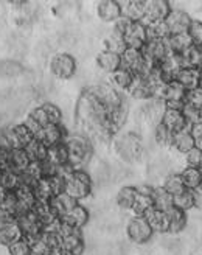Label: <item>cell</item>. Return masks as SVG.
Masks as SVG:
<instances>
[{"label": "cell", "mask_w": 202, "mask_h": 255, "mask_svg": "<svg viewBox=\"0 0 202 255\" xmlns=\"http://www.w3.org/2000/svg\"><path fill=\"white\" fill-rule=\"evenodd\" d=\"M0 148H5V149H11L9 142H8V137L5 131H0Z\"/></svg>", "instance_id": "cell-57"}, {"label": "cell", "mask_w": 202, "mask_h": 255, "mask_svg": "<svg viewBox=\"0 0 202 255\" xmlns=\"http://www.w3.org/2000/svg\"><path fill=\"white\" fill-rule=\"evenodd\" d=\"M171 3L168 0H145V17L143 23L165 22L171 12Z\"/></svg>", "instance_id": "cell-5"}, {"label": "cell", "mask_w": 202, "mask_h": 255, "mask_svg": "<svg viewBox=\"0 0 202 255\" xmlns=\"http://www.w3.org/2000/svg\"><path fill=\"white\" fill-rule=\"evenodd\" d=\"M153 202H154V209H159L162 212H168L170 209L174 207L173 195H170L163 187L153 188Z\"/></svg>", "instance_id": "cell-32"}, {"label": "cell", "mask_w": 202, "mask_h": 255, "mask_svg": "<svg viewBox=\"0 0 202 255\" xmlns=\"http://www.w3.org/2000/svg\"><path fill=\"white\" fill-rule=\"evenodd\" d=\"M50 255H67L64 251H61V249H58V251H53L52 254H50Z\"/></svg>", "instance_id": "cell-59"}, {"label": "cell", "mask_w": 202, "mask_h": 255, "mask_svg": "<svg viewBox=\"0 0 202 255\" xmlns=\"http://www.w3.org/2000/svg\"><path fill=\"white\" fill-rule=\"evenodd\" d=\"M31 255H34V254H31Z\"/></svg>", "instance_id": "cell-61"}, {"label": "cell", "mask_w": 202, "mask_h": 255, "mask_svg": "<svg viewBox=\"0 0 202 255\" xmlns=\"http://www.w3.org/2000/svg\"><path fill=\"white\" fill-rule=\"evenodd\" d=\"M39 138L47 146H53V145L64 142L66 131H64V128H62V125H47L45 128H42Z\"/></svg>", "instance_id": "cell-20"}, {"label": "cell", "mask_w": 202, "mask_h": 255, "mask_svg": "<svg viewBox=\"0 0 202 255\" xmlns=\"http://www.w3.org/2000/svg\"><path fill=\"white\" fill-rule=\"evenodd\" d=\"M192 20L193 19L190 17V14H188L187 11H184V9H171L168 17L165 19V23H167V27L170 30V36L187 33Z\"/></svg>", "instance_id": "cell-6"}, {"label": "cell", "mask_w": 202, "mask_h": 255, "mask_svg": "<svg viewBox=\"0 0 202 255\" xmlns=\"http://www.w3.org/2000/svg\"><path fill=\"white\" fill-rule=\"evenodd\" d=\"M48 181H50V187H52V191H53V196L66 193V182L67 181L64 179V177L53 174V176H48Z\"/></svg>", "instance_id": "cell-52"}, {"label": "cell", "mask_w": 202, "mask_h": 255, "mask_svg": "<svg viewBox=\"0 0 202 255\" xmlns=\"http://www.w3.org/2000/svg\"><path fill=\"white\" fill-rule=\"evenodd\" d=\"M97 64L101 70L110 75L121 67V59H120V55H115V53H110V52L103 50V52H100L97 56Z\"/></svg>", "instance_id": "cell-25"}, {"label": "cell", "mask_w": 202, "mask_h": 255, "mask_svg": "<svg viewBox=\"0 0 202 255\" xmlns=\"http://www.w3.org/2000/svg\"><path fill=\"white\" fill-rule=\"evenodd\" d=\"M126 234H128L129 240L137 245H145L153 237V229L149 227L146 220L143 216H134L129 220L128 226H126Z\"/></svg>", "instance_id": "cell-4"}, {"label": "cell", "mask_w": 202, "mask_h": 255, "mask_svg": "<svg viewBox=\"0 0 202 255\" xmlns=\"http://www.w3.org/2000/svg\"><path fill=\"white\" fill-rule=\"evenodd\" d=\"M66 145L69 151V163L73 168L81 170V167L89 162L92 156V145L87 140V137L78 134L66 137Z\"/></svg>", "instance_id": "cell-1"}, {"label": "cell", "mask_w": 202, "mask_h": 255, "mask_svg": "<svg viewBox=\"0 0 202 255\" xmlns=\"http://www.w3.org/2000/svg\"><path fill=\"white\" fill-rule=\"evenodd\" d=\"M142 53L151 62L159 64L162 59H165L170 55V48L167 41H148L142 48Z\"/></svg>", "instance_id": "cell-12"}, {"label": "cell", "mask_w": 202, "mask_h": 255, "mask_svg": "<svg viewBox=\"0 0 202 255\" xmlns=\"http://www.w3.org/2000/svg\"><path fill=\"white\" fill-rule=\"evenodd\" d=\"M124 42L128 48L142 50L146 41V28L143 22H132L124 33Z\"/></svg>", "instance_id": "cell-9"}, {"label": "cell", "mask_w": 202, "mask_h": 255, "mask_svg": "<svg viewBox=\"0 0 202 255\" xmlns=\"http://www.w3.org/2000/svg\"><path fill=\"white\" fill-rule=\"evenodd\" d=\"M167 216H168V234H181L182 231H185V227L188 224L187 212L173 207L167 212Z\"/></svg>", "instance_id": "cell-24"}, {"label": "cell", "mask_w": 202, "mask_h": 255, "mask_svg": "<svg viewBox=\"0 0 202 255\" xmlns=\"http://www.w3.org/2000/svg\"><path fill=\"white\" fill-rule=\"evenodd\" d=\"M33 191H34L36 201L50 202V199L53 198V191H52V187H50L48 177H42V179L37 181L36 185L33 187Z\"/></svg>", "instance_id": "cell-41"}, {"label": "cell", "mask_w": 202, "mask_h": 255, "mask_svg": "<svg viewBox=\"0 0 202 255\" xmlns=\"http://www.w3.org/2000/svg\"><path fill=\"white\" fill-rule=\"evenodd\" d=\"M6 195H8V191H6L2 185H0V202H2V201L6 198Z\"/></svg>", "instance_id": "cell-58"}, {"label": "cell", "mask_w": 202, "mask_h": 255, "mask_svg": "<svg viewBox=\"0 0 202 255\" xmlns=\"http://www.w3.org/2000/svg\"><path fill=\"white\" fill-rule=\"evenodd\" d=\"M201 112H202V109H198V108H193V106H190V105H185V103H184L182 114H184V117H185V120H187L188 126L199 123Z\"/></svg>", "instance_id": "cell-51"}, {"label": "cell", "mask_w": 202, "mask_h": 255, "mask_svg": "<svg viewBox=\"0 0 202 255\" xmlns=\"http://www.w3.org/2000/svg\"><path fill=\"white\" fill-rule=\"evenodd\" d=\"M128 94L135 100H153V86L143 76H134Z\"/></svg>", "instance_id": "cell-18"}, {"label": "cell", "mask_w": 202, "mask_h": 255, "mask_svg": "<svg viewBox=\"0 0 202 255\" xmlns=\"http://www.w3.org/2000/svg\"><path fill=\"white\" fill-rule=\"evenodd\" d=\"M121 16L131 22H143L145 17V0H126L120 2Z\"/></svg>", "instance_id": "cell-15"}, {"label": "cell", "mask_w": 202, "mask_h": 255, "mask_svg": "<svg viewBox=\"0 0 202 255\" xmlns=\"http://www.w3.org/2000/svg\"><path fill=\"white\" fill-rule=\"evenodd\" d=\"M45 114H47V119L50 125H62V112L61 109L53 105V103H44L42 105Z\"/></svg>", "instance_id": "cell-46"}, {"label": "cell", "mask_w": 202, "mask_h": 255, "mask_svg": "<svg viewBox=\"0 0 202 255\" xmlns=\"http://www.w3.org/2000/svg\"><path fill=\"white\" fill-rule=\"evenodd\" d=\"M176 83H179L185 91L201 87V70L193 67H182L174 78Z\"/></svg>", "instance_id": "cell-16"}, {"label": "cell", "mask_w": 202, "mask_h": 255, "mask_svg": "<svg viewBox=\"0 0 202 255\" xmlns=\"http://www.w3.org/2000/svg\"><path fill=\"white\" fill-rule=\"evenodd\" d=\"M19 176H20V184L28 185V187H34V185H36V182L44 177V173H42L41 163L31 162V163L28 165V168L25 170V171H22Z\"/></svg>", "instance_id": "cell-34"}, {"label": "cell", "mask_w": 202, "mask_h": 255, "mask_svg": "<svg viewBox=\"0 0 202 255\" xmlns=\"http://www.w3.org/2000/svg\"><path fill=\"white\" fill-rule=\"evenodd\" d=\"M33 213L37 216V220L41 221L44 229L48 227L50 224H53L59 218L58 213L53 210V207L50 206V202H42V201H36L33 207Z\"/></svg>", "instance_id": "cell-23"}, {"label": "cell", "mask_w": 202, "mask_h": 255, "mask_svg": "<svg viewBox=\"0 0 202 255\" xmlns=\"http://www.w3.org/2000/svg\"><path fill=\"white\" fill-rule=\"evenodd\" d=\"M185 188L188 190H193L196 187H199L202 184V170L201 168H192V167H187L182 173H179Z\"/></svg>", "instance_id": "cell-40"}, {"label": "cell", "mask_w": 202, "mask_h": 255, "mask_svg": "<svg viewBox=\"0 0 202 255\" xmlns=\"http://www.w3.org/2000/svg\"><path fill=\"white\" fill-rule=\"evenodd\" d=\"M187 34L190 36L193 45H202V22L192 20L190 27H188Z\"/></svg>", "instance_id": "cell-50"}, {"label": "cell", "mask_w": 202, "mask_h": 255, "mask_svg": "<svg viewBox=\"0 0 202 255\" xmlns=\"http://www.w3.org/2000/svg\"><path fill=\"white\" fill-rule=\"evenodd\" d=\"M160 123L165 125L168 129H171L173 132H179V131H184V129H188V128H190L187 123V120H185V117H184L182 111L170 109V108H167L165 112H163Z\"/></svg>", "instance_id": "cell-13"}, {"label": "cell", "mask_w": 202, "mask_h": 255, "mask_svg": "<svg viewBox=\"0 0 202 255\" xmlns=\"http://www.w3.org/2000/svg\"><path fill=\"white\" fill-rule=\"evenodd\" d=\"M167 44L170 48V53H173V55H184L187 50L193 45L190 36H188L187 33L170 36L167 39Z\"/></svg>", "instance_id": "cell-28"}, {"label": "cell", "mask_w": 202, "mask_h": 255, "mask_svg": "<svg viewBox=\"0 0 202 255\" xmlns=\"http://www.w3.org/2000/svg\"><path fill=\"white\" fill-rule=\"evenodd\" d=\"M25 151H27V154H28L31 162L41 163V162H44L47 159L48 146L42 142L41 138H33L31 142L27 146H25Z\"/></svg>", "instance_id": "cell-30"}, {"label": "cell", "mask_w": 202, "mask_h": 255, "mask_svg": "<svg viewBox=\"0 0 202 255\" xmlns=\"http://www.w3.org/2000/svg\"><path fill=\"white\" fill-rule=\"evenodd\" d=\"M97 14L103 22L113 23L118 17H121V6L117 0H103L97 6Z\"/></svg>", "instance_id": "cell-14"}, {"label": "cell", "mask_w": 202, "mask_h": 255, "mask_svg": "<svg viewBox=\"0 0 202 255\" xmlns=\"http://www.w3.org/2000/svg\"><path fill=\"white\" fill-rule=\"evenodd\" d=\"M199 123L202 125V112H201V119H199Z\"/></svg>", "instance_id": "cell-60"}, {"label": "cell", "mask_w": 202, "mask_h": 255, "mask_svg": "<svg viewBox=\"0 0 202 255\" xmlns=\"http://www.w3.org/2000/svg\"><path fill=\"white\" fill-rule=\"evenodd\" d=\"M132 80H134V75L120 67L118 70L109 75V86L113 89V91H117L118 94L128 92L129 86L132 84Z\"/></svg>", "instance_id": "cell-21"}, {"label": "cell", "mask_w": 202, "mask_h": 255, "mask_svg": "<svg viewBox=\"0 0 202 255\" xmlns=\"http://www.w3.org/2000/svg\"><path fill=\"white\" fill-rule=\"evenodd\" d=\"M8 254L9 255H31L30 243L25 238H22V240L16 241V243L8 246Z\"/></svg>", "instance_id": "cell-47"}, {"label": "cell", "mask_w": 202, "mask_h": 255, "mask_svg": "<svg viewBox=\"0 0 202 255\" xmlns=\"http://www.w3.org/2000/svg\"><path fill=\"white\" fill-rule=\"evenodd\" d=\"M185 105L202 109V87H196V89H192V91H187Z\"/></svg>", "instance_id": "cell-49"}, {"label": "cell", "mask_w": 202, "mask_h": 255, "mask_svg": "<svg viewBox=\"0 0 202 255\" xmlns=\"http://www.w3.org/2000/svg\"><path fill=\"white\" fill-rule=\"evenodd\" d=\"M128 48L124 42V36L115 31H110L106 39H104V50L110 53H115V55H121L124 50Z\"/></svg>", "instance_id": "cell-38"}, {"label": "cell", "mask_w": 202, "mask_h": 255, "mask_svg": "<svg viewBox=\"0 0 202 255\" xmlns=\"http://www.w3.org/2000/svg\"><path fill=\"white\" fill-rule=\"evenodd\" d=\"M66 193L77 199L78 202L86 199L92 193V181L91 176L84 170H75V173L69 177L66 182Z\"/></svg>", "instance_id": "cell-2"}, {"label": "cell", "mask_w": 202, "mask_h": 255, "mask_svg": "<svg viewBox=\"0 0 202 255\" xmlns=\"http://www.w3.org/2000/svg\"><path fill=\"white\" fill-rule=\"evenodd\" d=\"M193 193V202H195V209L202 210V184L196 188L192 190Z\"/></svg>", "instance_id": "cell-56"}, {"label": "cell", "mask_w": 202, "mask_h": 255, "mask_svg": "<svg viewBox=\"0 0 202 255\" xmlns=\"http://www.w3.org/2000/svg\"><path fill=\"white\" fill-rule=\"evenodd\" d=\"M185 160H187V167L202 168V149L195 146L185 154Z\"/></svg>", "instance_id": "cell-48"}, {"label": "cell", "mask_w": 202, "mask_h": 255, "mask_svg": "<svg viewBox=\"0 0 202 255\" xmlns=\"http://www.w3.org/2000/svg\"><path fill=\"white\" fill-rule=\"evenodd\" d=\"M9 157H11V149L0 148V170L9 168Z\"/></svg>", "instance_id": "cell-55"}, {"label": "cell", "mask_w": 202, "mask_h": 255, "mask_svg": "<svg viewBox=\"0 0 202 255\" xmlns=\"http://www.w3.org/2000/svg\"><path fill=\"white\" fill-rule=\"evenodd\" d=\"M143 218L149 224V227L153 229V232L159 234H168V216L167 212H162L159 209H151L145 213Z\"/></svg>", "instance_id": "cell-17"}, {"label": "cell", "mask_w": 202, "mask_h": 255, "mask_svg": "<svg viewBox=\"0 0 202 255\" xmlns=\"http://www.w3.org/2000/svg\"><path fill=\"white\" fill-rule=\"evenodd\" d=\"M181 58L184 67H193L202 72V45H192Z\"/></svg>", "instance_id": "cell-35"}, {"label": "cell", "mask_w": 202, "mask_h": 255, "mask_svg": "<svg viewBox=\"0 0 202 255\" xmlns=\"http://www.w3.org/2000/svg\"><path fill=\"white\" fill-rule=\"evenodd\" d=\"M17 224H19L20 231L23 234V238H27V240H31L37 235H41L44 231L41 221L37 220V216L33 213V210L20 215L17 218Z\"/></svg>", "instance_id": "cell-10"}, {"label": "cell", "mask_w": 202, "mask_h": 255, "mask_svg": "<svg viewBox=\"0 0 202 255\" xmlns=\"http://www.w3.org/2000/svg\"><path fill=\"white\" fill-rule=\"evenodd\" d=\"M201 170H202V168H201Z\"/></svg>", "instance_id": "cell-62"}, {"label": "cell", "mask_w": 202, "mask_h": 255, "mask_svg": "<svg viewBox=\"0 0 202 255\" xmlns=\"http://www.w3.org/2000/svg\"><path fill=\"white\" fill-rule=\"evenodd\" d=\"M50 70L58 80H70L77 72V59L70 53H58L50 61Z\"/></svg>", "instance_id": "cell-3"}, {"label": "cell", "mask_w": 202, "mask_h": 255, "mask_svg": "<svg viewBox=\"0 0 202 255\" xmlns=\"http://www.w3.org/2000/svg\"><path fill=\"white\" fill-rule=\"evenodd\" d=\"M135 196H137V187L134 185L121 187L117 193V206L123 210H131Z\"/></svg>", "instance_id": "cell-37"}, {"label": "cell", "mask_w": 202, "mask_h": 255, "mask_svg": "<svg viewBox=\"0 0 202 255\" xmlns=\"http://www.w3.org/2000/svg\"><path fill=\"white\" fill-rule=\"evenodd\" d=\"M25 240H27V238H25ZM27 241L30 243L31 254H34V255H50V254H52V249H50V246L47 245V241L44 240L42 234L31 238V240H27Z\"/></svg>", "instance_id": "cell-45"}, {"label": "cell", "mask_w": 202, "mask_h": 255, "mask_svg": "<svg viewBox=\"0 0 202 255\" xmlns=\"http://www.w3.org/2000/svg\"><path fill=\"white\" fill-rule=\"evenodd\" d=\"M0 185H2L8 193H12L20 185V176L11 168L0 170Z\"/></svg>", "instance_id": "cell-39"}, {"label": "cell", "mask_w": 202, "mask_h": 255, "mask_svg": "<svg viewBox=\"0 0 202 255\" xmlns=\"http://www.w3.org/2000/svg\"><path fill=\"white\" fill-rule=\"evenodd\" d=\"M145 28H146V41H167L170 37V30L165 22L145 23Z\"/></svg>", "instance_id": "cell-31"}, {"label": "cell", "mask_w": 202, "mask_h": 255, "mask_svg": "<svg viewBox=\"0 0 202 255\" xmlns=\"http://www.w3.org/2000/svg\"><path fill=\"white\" fill-rule=\"evenodd\" d=\"M61 220H62V223L69 224L70 227L81 231V229L87 224V221H89V210H87L84 206H80L78 204V206L73 207L69 213L61 216Z\"/></svg>", "instance_id": "cell-19"}, {"label": "cell", "mask_w": 202, "mask_h": 255, "mask_svg": "<svg viewBox=\"0 0 202 255\" xmlns=\"http://www.w3.org/2000/svg\"><path fill=\"white\" fill-rule=\"evenodd\" d=\"M188 129H190V134H192V137L195 140V145L202 149V125L201 123L192 125Z\"/></svg>", "instance_id": "cell-54"}, {"label": "cell", "mask_w": 202, "mask_h": 255, "mask_svg": "<svg viewBox=\"0 0 202 255\" xmlns=\"http://www.w3.org/2000/svg\"><path fill=\"white\" fill-rule=\"evenodd\" d=\"M12 193H14L16 201H17V212H19V216L33 210L34 204H36V198H34L33 187H28V185L20 184L14 191H12ZM19 216H17V218H19Z\"/></svg>", "instance_id": "cell-11"}, {"label": "cell", "mask_w": 202, "mask_h": 255, "mask_svg": "<svg viewBox=\"0 0 202 255\" xmlns=\"http://www.w3.org/2000/svg\"><path fill=\"white\" fill-rule=\"evenodd\" d=\"M31 163L27 151L25 149H11V157H9V168L14 170L16 173H22L28 168Z\"/></svg>", "instance_id": "cell-36"}, {"label": "cell", "mask_w": 202, "mask_h": 255, "mask_svg": "<svg viewBox=\"0 0 202 255\" xmlns=\"http://www.w3.org/2000/svg\"><path fill=\"white\" fill-rule=\"evenodd\" d=\"M173 204H174V207H176V209H179V210H184V212L192 210V209L195 207L192 190L185 188L184 191H181L179 195L173 196Z\"/></svg>", "instance_id": "cell-42"}, {"label": "cell", "mask_w": 202, "mask_h": 255, "mask_svg": "<svg viewBox=\"0 0 202 255\" xmlns=\"http://www.w3.org/2000/svg\"><path fill=\"white\" fill-rule=\"evenodd\" d=\"M162 187L165 188L168 193L173 195V196L179 195L181 191L185 190V185H184V181H182L181 174H170L167 179H165V182H163Z\"/></svg>", "instance_id": "cell-44"}, {"label": "cell", "mask_w": 202, "mask_h": 255, "mask_svg": "<svg viewBox=\"0 0 202 255\" xmlns=\"http://www.w3.org/2000/svg\"><path fill=\"white\" fill-rule=\"evenodd\" d=\"M176 149L182 154H187L188 151L193 149L196 145H195V140L190 134V129H184V131H179V132H174V137H173V145Z\"/></svg>", "instance_id": "cell-33"}, {"label": "cell", "mask_w": 202, "mask_h": 255, "mask_svg": "<svg viewBox=\"0 0 202 255\" xmlns=\"http://www.w3.org/2000/svg\"><path fill=\"white\" fill-rule=\"evenodd\" d=\"M153 188L154 187H149V185L137 187V196H135V201H134L132 209H131L135 216H145V213L148 210H151V209L154 207Z\"/></svg>", "instance_id": "cell-8"}, {"label": "cell", "mask_w": 202, "mask_h": 255, "mask_svg": "<svg viewBox=\"0 0 202 255\" xmlns=\"http://www.w3.org/2000/svg\"><path fill=\"white\" fill-rule=\"evenodd\" d=\"M61 251H64L67 255H83L84 252V240L81 237V232L72 234L62 238Z\"/></svg>", "instance_id": "cell-27"}, {"label": "cell", "mask_w": 202, "mask_h": 255, "mask_svg": "<svg viewBox=\"0 0 202 255\" xmlns=\"http://www.w3.org/2000/svg\"><path fill=\"white\" fill-rule=\"evenodd\" d=\"M78 201L73 199L72 196H69L67 193H61V195H56L50 199V206L53 207V210L58 213V216H64L66 213H69L73 207L78 206Z\"/></svg>", "instance_id": "cell-26"}, {"label": "cell", "mask_w": 202, "mask_h": 255, "mask_svg": "<svg viewBox=\"0 0 202 255\" xmlns=\"http://www.w3.org/2000/svg\"><path fill=\"white\" fill-rule=\"evenodd\" d=\"M5 132H6L11 149H25V146H27L34 138V135L28 131V128L23 123L11 126L9 129H6Z\"/></svg>", "instance_id": "cell-7"}, {"label": "cell", "mask_w": 202, "mask_h": 255, "mask_svg": "<svg viewBox=\"0 0 202 255\" xmlns=\"http://www.w3.org/2000/svg\"><path fill=\"white\" fill-rule=\"evenodd\" d=\"M23 234L20 231V227L17 221L14 223H6V224H0V246H9L16 241L22 240Z\"/></svg>", "instance_id": "cell-22"}, {"label": "cell", "mask_w": 202, "mask_h": 255, "mask_svg": "<svg viewBox=\"0 0 202 255\" xmlns=\"http://www.w3.org/2000/svg\"><path fill=\"white\" fill-rule=\"evenodd\" d=\"M45 160H48L50 163H53L55 167H59V165L69 163V151H67L66 140L62 143L48 146V154H47V159Z\"/></svg>", "instance_id": "cell-29"}, {"label": "cell", "mask_w": 202, "mask_h": 255, "mask_svg": "<svg viewBox=\"0 0 202 255\" xmlns=\"http://www.w3.org/2000/svg\"><path fill=\"white\" fill-rule=\"evenodd\" d=\"M28 117L33 119L41 128H45L47 125H50L48 123V119H47V114H45V111H44L42 106H36L34 109H31L30 114H28Z\"/></svg>", "instance_id": "cell-53"}, {"label": "cell", "mask_w": 202, "mask_h": 255, "mask_svg": "<svg viewBox=\"0 0 202 255\" xmlns=\"http://www.w3.org/2000/svg\"><path fill=\"white\" fill-rule=\"evenodd\" d=\"M173 137H174V132L171 129L163 125V123H157L156 128H154V138L156 142L162 146H171L173 145Z\"/></svg>", "instance_id": "cell-43"}]
</instances>
